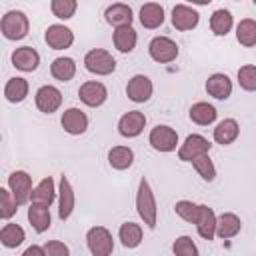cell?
Wrapping results in <instances>:
<instances>
[{
	"label": "cell",
	"mask_w": 256,
	"mask_h": 256,
	"mask_svg": "<svg viewBox=\"0 0 256 256\" xmlns=\"http://www.w3.org/2000/svg\"><path fill=\"white\" fill-rule=\"evenodd\" d=\"M238 134H240V126H238V122L234 118H224L214 128V140L218 144H222V146L232 144L238 138Z\"/></svg>",
	"instance_id": "cell-25"
},
{
	"label": "cell",
	"mask_w": 256,
	"mask_h": 256,
	"mask_svg": "<svg viewBox=\"0 0 256 256\" xmlns=\"http://www.w3.org/2000/svg\"><path fill=\"white\" fill-rule=\"evenodd\" d=\"M240 228H242V222L234 212H224V214L216 216V236L218 238H222V240L234 238L240 232Z\"/></svg>",
	"instance_id": "cell-20"
},
{
	"label": "cell",
	"mask_w": 256,
	"mask_h": 256,
	"mask_svg": "<svg viewBox=\"0 0 256 256\" xmlns=\"http://www.w3.org/2000/svg\"><path fill=\"white\" fill-rule=\"evenodd\" d=\"M28 28H30L28 16L22 10H8L2 16L0 30H2L6 40H22V38H26Z\"/></svg>",
	"instance_id": "cell-2"
},
{
	"label": "cell",
	"mask_w": 256,
	"mask_h": 256,
	"mask_svg": "<svg viewBox=\"0 0 256 256\" xmlns=\"http://www.w3.org/2000/svg\"><path fill=\"white\" fill-rule=\"evenodd\" d=\"M76 8H78V2L76 0H52V4H50L52 14L56 18H60V20L72 18L74 12H76Z\"/></svg>",
	"instance_id": "cell-38"
},
{
	"label": "cell",
	"mask_w": 256,
	"mask_h": 256,
	"mask_svg": "<svg viewBox=\"0 0 256 256\" xmlns=\"http://www.w3.org/2000/svg\"><path fill=\"white\" fill-rule=\"evenodd\" d=\"M56 198V188H54V180L50 176L42 178L34 190H32V196H30V204H42V206H50Z\"/></svg>",
	"instance_id": "cell-23"
},
{
	"label": "cell",
	"mask_w": 256,
	"mask_h": 256,
	"mask_svg": "<svg viewBox=\"0 0 256 256\" xmlns=\"http://www.w3.org/2000/svg\"><path fill=\"white\" fill-rule=\"evenodd\" d=\"M144 126H146V116L140 110H130V112L122 114L120 120H118V132L124 138H136V136H140L142 130H144Z\"/></svg>",
	"instance_id": "cell-13"
},
{
	"label": "cell",
	"mask_w": 256,
	"mask_h": 256,
	"mask_svg": "<svg viewBox=\"0 0 256 256\" xmlns=\"http://www.w3.org/2000/svg\"><path fill=\"white\" fill-rule=\"evenodd\" d=\"M78 98H80L86 106L98 108V106H102V104L106 102L108 90H106V86H104L102 82H98V80H88V82H84V84L78 88Z\"/></svg>",
	"instance_id": "cell-7"
},
{
	"label": "cell",
	"mask_w": 256,
	"mask_h": 256,
	"mask_svg": "<svg viewBox=\"0 0 256 256\" xmlns=\"http://www.w3.org/2000/svg\"><path fill=\"white\" fill-rule=\"evenodd\" d=\"M172 252L176 256H198V248L190 236H180L172 244Z\"/></svg>",
	"instance_id": "cell-40"
},
{
	"label": "cell",
	"mask_w": 256,
	"mask_h": 256,
	"mask_svg": "<svg viewBox=\"0 0 256 256\" xmlns=\"http://www.w3.org/2000/svg\"><path fill=\"white\" fill-rule=\"evenodd\" d=\"M216 116H218L216 108L212 104H208V102H196V104L190 106V120L194 124H198V126L212 124L216 120Z\"/></svg>",
	"instance_id": "cell-27"
},
{
	"label": "cell",
	"mask_w": 256,
	"mask_h": 256,
	"mask_svg": "<svg viewBox=\"0 0 256 256\" xmlns=\"http://www.w3.org/2000/svg\"><path fill=\"white\" fill-rule=\"evenodd\" d=\"M24 240H26V234H24V228L22 226L12 224V222H8V224L2 226V230H0V242H2V246H6V248H18Z\"/></svg>",
	"instance_id": "cell-33"
},
{
	"label": "cell",
	"mask_w": 256,
	"mask_h": 256,
	"mask_svg": "<svg viewBox=\"0 0 256 256\" xmlns=\"http://www.w3.org/2000/svg\"><path fill=\"white\" fill-rule=\"evenodd\" d=\"M50 206H42V204H30V208H28V222H30V226L38 232V234H42V232H46L48 228H50Z\"/></svg>",
	"instance_id": "cell-26"
},
{
	"label": "cell",
	"mask_w": 256,
	"mask_h": 256,
	"mask_svg": "<svg viewBox=\"0 0 256 256\" xmlns=\"http://www.w3.org/2000/svg\"><path fill=\"white\" fill-rule=\"evenodd\" d=\"M8 188L12 190V194L16 196V200H18L20 206L26 204V202H30V196H32V190L34 188H32V178H30L28 172H24V170L12 172L8 176Z\"/></svg>",
	"instance_id": "cell-8"
},
{
	"label": "cell",
	"mask_w": 256,
	"mask_h": 256,
	"mask_svg": "<svg viewBox=\"0 0 256 256\" xmlns=\"http://www.w3.org/2000/svg\"><path fill=\"white\" fill-rule=\"evenodd\" d=\"M44 40L52 50H66L74 42V32L64 24H52L46 28Z\"/></svg>",
	"instance_id": "cell-11"
},
{
	"label": "cell",
	"mask_w": 256,
	"mask_h": 256,
	"mask_svg": "<svg viewBox=\"0 0 256 256\" xmlns=\"http://www.w3.org/2000/svg\"><path fill=\"white\" fill-rule=\"evenodd\" d=\"M108 162L114 170H126L134 162V152L128 146H114L108 152Z\"/></svg>",
	"instance_id": "cell-30"
},
{
	"label": "cell",
	"mask_w": 256,
	"mask_h": 256,
	"mask_svg": "<svg viewBox=\"0 0 256 256\" xmlns=\"http://www.w3.org/2000/svg\"><path fill=\"white\" fill-rule=\"evenodd\" d=\"M236 40L248 48L256 46V20H252V18L240 20L236 26Z\"/></svg>",
	"instance_id": "cell-34"
},
{
	"label": "cell",
	"mask_w": 256,
	"mask_h": 256,
	"mask_svg": "<svg viewBox=\"0 0 256 256\" xmlns=\"http://www.w3.org/2000/svg\"><path fill=\"white\" fill-rule=\"evenodd\" d=\"M210 146H212V144H210L204 136H200V134H190V136H186L184 144L178 148V158H180L182 162H192L196 156L208 154V152H210Z\"/></svg>",
	"instance_id": "cell-10"
},
{
	"label": "cell",
	"mask_w": 256,
	"mask_h": 256,
	"mask_svg": "<svg viewBox=\"0 0 256 256\" xmlns=\"http://www.w3.org/2000/svg\"><path fill=\"white\" fill-rule=\"evenodd\" d=\"M152 90H154L152 80H150L148 76H144V74L132 76V78L128 80V84H126V96H128L132 102H136V104H142V102L150 100Z\"/></svg>",
	"instance_id": "cell-12"
},
{
	"label": "cell",
	"mask_w": 256,
	"mask_h": 256,
	"mask_svg": "<svg viewBox=\"0 0 256 256\" xmlns=\"http://www.w3.org/2000/svg\"><path fill=\"white\" fill-rule=\"evenodd\" d=\"M74 190H72V184L66 176L60 178V188H58V218L60 220H68L70 214L74 212Z\"/></svg>",
	"instance_id": "cell-16"
},
{
	"label": "cell",
	"mask_w": 256,
	"mask_h": 256,
	"mask_svg": "<svg viewBox=\"0 0 256 256\" xmlns=\"http://www.w3.org/2000/svg\"><path fill=\"white\" fill-rule=\"evenodd\" d=\"M32 254H36V256H46V250H44V246H30V248L24 250V256H32Z\"/></svg>",
	"instance_id": "cell-42"
},
{
	"label": "cell",
	"mask_w": 256,
	"mask_h": 256,
	"mask_svg": "<svg viewBox=\"0 0 256 256\" xmlns=\"http://www.w3.org/2000/svg\"><path fill=\"white\" fill-rule=\"evenodd\" d=\"M234 26V20H232V14L224 8H218L212 12L210 16V30L216 34V36H226Z\"/></svg>",
	"instance_id": "cell-31"
},
{
	"label": "cell",
	"mask_w": 256,
	"mask_h": 256,
	"mask_svg": "<svg viewBox=\"0 0 256 256\" xmlns=\"http://www.w3.org/2000/svg\"><path fill=\"white\" fill-rule=\"evenodd\" d=\"M148 142L156 152H172L178 144V132L166 124H158L150 130Z\"/></svg>",
	"instance_id": "cell-6"
},
{
	"label": "cell",
	"mask_w": 256,
	"mask_h": 256,
	"mask_svg": "<svg viewBox=\"0 0 256 256\" xmlns=\"http://www.w3.org/2000/svg\"><path fill=\"white\" fill-rule=\"evenodd\" d=\"M34 100H36V108H38L40 112L52 114V112H56V110L60 108V104H62V92H60L56 86L46 84V86H40V88L36 90Z\"/></svg>",
	"instance_id": "cell-9"
},
{
	"label": "cell",
	"mask_w": 256,
	"mask_h": 256,
	"mask_svg": "<svg viewBox=\"0 0 256 256\" xmlns=\"http://www.w3.org/2000/svg\"><path fill=\"white\" fill-rule=\"evenodd\" d=\"M50 74L60 82H68L76 74V62L68 56H60L50 64Z\"/></svg>",
	"instance_id": "cell-28"
},
{
	"label": "cell",
	"mask_w": 256,
	"mask_h": 256,
	"mask_svg": "<svg viewBox=\"0 0 256 256\" xmlns=\"http://www.w3.org/2000/svg\"><path fill=\"white\" fill-rule=\"evenodd\" d=\"M206 92L212 98H216V100H226L232 94V80L226 74L216 72V74L208 76V80H206Z\"/></svg>",
	"instance_id": "cell-18"
},
{
	"label": "cell",
	"mask_w": 256,
	"mask_h": 256,
	"mask_svg": "<svg viewBox=\"0 0 256 256\" xmlns=\"http://www.w3.org/2000/svg\"><path fill=\"white\" fill-rule=\"evenodd\" d=\"M86 244L92 256H108L114 252V238L104 226H92L86 232Z\"/></svg>",
	"instance_id": "cell-3"
},
{
	"label": "cell",
	"mask_w": 256,
	"mask_h": 256,
	"mask_svg": "<svg viewBox=\"0 0 256 256\" xmlns=\"http://www.w3.org/2000/svg\"><path fill=\"white\" fill-rule=\"evenodd\" d=\"M104 18H106V22L108 24H112L114 28H118V26H128V24H132V8L128 6V4H122V2H116V4H112V6H108L106 10H104Z\"/></svg>",
	"instance_id": "cell-21"
},
{
	"label": "cell",
	"mask_w": 256,
	"mask_h": 256,
	"mask_svg": "<svg viewBox=\"0 0 256 256\" xmlns=\"http://www.w3.org/2000/svg\"><path fill=\"white\" fill-rule=\"evenodd\" d=\"M112 40H114V46H116L118 52L128 54V52H132V50L136 48L138 34H136V30L132 28V24H128V26H118V28L114 30Z\"/></svg>",
	"instance_id": "cell-22"
},
{
	"label": "cell",
	"mask_w": 256,
	"mask_h": 256,
	"mask_svg": "<svg viewBox=\"0 0 256 256\" xmlns=\"http://www.w3.org/2000/svg\"><path fill=\"white\" fill-rule=\"evenodd\" d=\"M148 54L154 62L168 64L178 58V44L168 36H156L148 44Z\"/></svg>",
	"instance_id": "cell-5"
},
{
	"label": "cell",
	"mask_w": 256,
	"mask_h": 256,
	"mask_svg": "<svg viewBox=\"0 0 256 256\" xmlns=\"http://www.w3.org/2000/svg\"><path fill=\"white\" fill-rule=\"evenodd\" d=\"M136 210H138V216L142 218V222L154 230L156 224H158V208H156V198H154V192L150 188V182L146 178L140 180L138 184V192H136Z\"/></svg>",
	"instance_id": "cell-1"
},
{
	"label": "cell",
	"mask_w": 256,
	"mask_h": 256,
	"mask_svg": "<svg viewBox=\"0 0 256 256\" xmlns=\"http://www.w3.org/2000/svg\"><path fill=\"white\" fill-rule=\"evenodd\" d=\"M4 96L8 102L12 104H18L22 102L26 96H28V80L26 78H20V76H14L6 82L4 86Z\"/></svg>",
	"instance_id": "cell-29"
},
{
	"label": "cell",
	"mask_w": 256,
	"mask_h": 256,
	"mask_svg": "<svg viewBox=\"0 0 256 256\" xmlns=\"http://www.w3.org/2000/svg\"><path fill=\"white\" fill-rule=\"evenodd\" d=\"M118 238L124 248H136L142 242V226L136 222H124L118 230Z\"/></svg>",
	"instance_id": "cell-32"
},
{
	"label": "cell",
	"mask_w": 256,
	"mask_h": 256,
	"mask_svg": "<svg viewBox=\"0 0 256 256\" xmlns=\"http://www.w3.org/2000/svg\"><path fill=\"white\" fill-rule=\"evenodd\" d=\"M186 2H190V4H196V6H206V4H210L212 0H186Z\"/></svg>",
	"instance_id": "cell-43"
},
{
	"label": "cell",
	"mask_w": 256,
	"mask_h": 256,
	"mask_svg": "<svg viewBox=\"0 0 256 256\" xmlns=\"http://www.w3.org/2000/svg\"><path fill=\"white\" fill-rule=\"evenodd\" d=\"M174 210H176V214H178L182 220H186V222H190V224H196L200 204H194V202H190V200H178V202L174 204Z\"/></svg>",
	"instance_id": "cell-39"
},
{
	"label": "cell",
	"mask_w": 256,
	"mask_h": 256,
	"mask_svg": "<svg viewBox=\"0 0 256 256\" xmlns=\"http://www.w3.org/2000/svg\"><path fill=\"white\" fill-rule=\"evenodd\" d=\"M12 64L14 68L22 70V72H32L38 68L40 64V54L32 48V46H22V48H16L12 52Z\"/></svg>",
	"instance_id": "cell-17"
},
{
	"label": "cell",
	"mask_w": 256,
	"mask_h": 256,
	"mask_svg": "<svg viewBox=\"0 0 256 256\" xmlns=\"http://www.w3.org/2000/svg\"><path fill=\"white\" fill-rule=\"evenodd\" d=\"M238 84L246 92H256V66L246 64L238 68Z\"/></svg>",
	"instance_id": "cell-37"
},
{
	"label": "cell",
	"mask_w": 256,
	"mask_h": 256,
	"mask_svg": "<svg viewBox=\"0 0 256 256\" xmlns=\"http://www.w3.org/2000/svg\"><path fill=\"white\" fill-rule=\"evenodd\" d=\"M18 206L20 204H18L16 196L12 194V190L0 188V218H4V220L12 218L16 214V210H18Z\"/></svg>",
	"instance_id": "cell-35"
},
{
	"label": "cell",
	"mask_w": 256,
	"mask_h": 256,
	"mask_svg": "<svg viewBox=\"0 0 256 256\" xmlns=\"http://www.w3.org/2000/svg\"><path fill=\"white\" fill-rule=\"evenodd\" d=\"M60 124H62V128L68 134L78 136V134H84L86 132V128H88V116L80 108H68V110H64V114L60 118Z\"/></svg>",
	"instance_id": "cell-15"
},
{
	"label": "cell",
	"mask_w": 256,
	"mask_h": 256,
	"mask_svg": "<svg viewBox=\"0 0 256 256\" xmlns=\"http://www.w3.org/2000/svg\"><path fill=\"white\" fill-rule=\"evenodd\" d=\"M44 250H46V256H68L70 254V248L64 242H58V240L46 242Z\"/></svg>",
	"instance_id": "cell-41"
},
{
	"label": "cell",
	"mask_w": 256,
	"mask_h": 256,
	"mask_svg": "<svg viewBox=\"0 0 256 256\" xmlns=\"http://www.w3.org/2000/svg\"><path fill=\"white\" fill-rule=\"evenodd\" d=\"M198 22H200V14L194 8H190L186 4H176L172 8V26L176 30H180V32L192 30L198 26Z\"/></svg>",
	"instance_id": "cell-14"
},
{
	"label": "cell",
	"mask_w": 256,
	"mask_h": 256,
	"mask_svg": "<svg viewBox=\"0 0 256 256\" xmlns=\"http://www.w3.org/2000/svg\"><path fill=\"white\" fill-rule=\"evenodd\" d=\"M84 66H86L88 72H92L96 76H108V74H112L116 70V60L108 50L94 48V50L86 52Z\"/></svg>",
	"instance_id": "cell-4"
},
{
	"label": "cell",
	"mask_w": 256,
	"mask_h": 256,
	"mask_svg": "<svg viewBox=\"0 0 256 256\" xmlns=\"http://www.w3.org/2000/svg\"><path fill=\"white\" fill-rule=\"evenodd\" d=\"M196 230L204 240H214L216 236V214L206 204H200L198 218H196Z\"/></svg>",
	"instance_id": "cell-19"
},
{
	"label": "cell",
	"mask_w": 256,
	"mask_h": 256,
	"mask_svg": "<svg viewBox=\"0 0 256 256\" xmlns=\"http://www.w3.org/2000/svg\"><path fill=\"white\" fill-rule=\"evenodd\" d=\"M164 22V8L156 2H146L140 8V24L148 30H154L158 26H162Z\"/></svg>",
	"instance_id": "cell-24"
},
{
	"label": "cell",
	"mask_w": 256,
	"mask_h": 256,
	"mask_svg": "<svg viewBox=\"0 0 256 256\" xmlns=\"http://www.w3.org/2000/svg\"><path fill=\"white\" fill-rule=\"evenodd\" d=\"M192 166H194V170H196L206 182H212V180L216 178V168H214V162L210 160L208 154L196 156V158L192 160Z\"/></svg>",
	"instance_id": "cell-36"
},
{
	"label": "cell",
	"mask_w": 256,
	"mask_h": 256,
	"mask_svg": "<svg viewBox=\"0 0 256 256\" xmlns=\"http://www.w3.org/2000/svg\"><path fill=\"white\" fill-rule=\"evenodd\" d=\"M252 2H254V6H256V0H252Z\"/></svg>",
	"instance_id": "cell-44"
}]
</instances>
